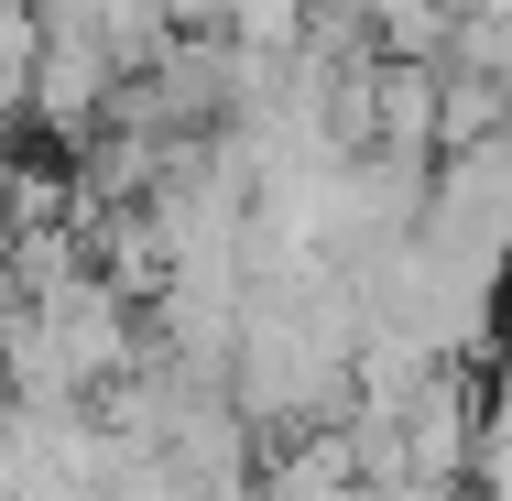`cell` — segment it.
I'll use <instances>...</instances> for the list:
<instances>
[{"mask_svg":"<svg viewBox=\"0 0 512 501\" xmlns=\"http://www.w3.org/2000/svg\"><path fill=\"white\" fill-rule=\"evenodd\" d=\"M109 88H120V66H109L99 44L44 33V55H33V99H22V131H44V142H88V131H109Z\"/></svg>","mask_w":512,"mask_h":501,"instance_id":"6da1fadb","label":"cell"},{"mask_svg":"<svg viewBox=\"0 0 512 501\" xmlns=\"http://www.w3.org/2000/svg\"><path fill=\"white\" fill-rule=\"evenodd\" d=\"M251 491H262V501H371L360 469H349V447H338L327 425H306V436H262Z\"/></svg>","mask_w":512,"mask_h":501,"instance_id":"7a4b0ae2","label":"cell"},{"mask_svg":"<svg viewBox=\"0 0 512 501\" xmlns=\"http://www.w3.org/2000/svg\"><path fill=\"white\" fill-rule=\"evenodd\" d=\"M512 131V99L491 66H469V55H436V153H469V142H491Z\"/></svg>","mask_w":512,"mask_h":501,"instance_id":"3957f363","label":"cell"},{"mask_svg":"<svg viewBox=\"0 0 512 501\" xmlns=\"http://www.w3.org/2000/svg\"><path fill=\"white\" fill-rule=\"evenodd\" d=\"M458 22H469V0H371V55L436 66V55L458 44Z\"/></svg>","mask_w":512,"mask_h":501,"instance_id":"277c9868","label":"cell"},{"mask_svg":"<svg viewBox=\"0 0 512 501\" xmlns=\"http://www.w3.org/2000/svg\"><path fill=\"white\" fill-rule=\"evenodd\" d=\"M33 55H44V22H33V0H0V131H22Z\"/></svg>","mask_w":512,"mask_h":501,"instance_id":"5b68a950","label":"cell"},{"mask_svg":"<svg viewBox=\"0 0 512 501\" xmlns=\"http://www.w3.org/2000/svg\"><path fill=\"white\" fill-rule=\"evenodd\" d=\"M218 33L251 44V55H295V44H306V0H229Z\"/></svg>","mask_w":512,"mask_h":501,"instance_id":"8992f818","label":"cell"},{"mask_svg":"<svg viewBox=\"0 0 512 501\" xmlns=\"http://www.w3.org/2000/svg\"><path fill=\"white\" fill-rule=\"evenodd\" d=\"M164 22H175V33H218V22H229V0H164Z\"/></svg>","mask_w":512,"mask_h":501,"instance_id":"52a82bcc","label":"cell"}]
</instances>
